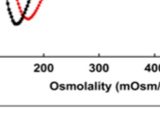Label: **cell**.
I'll return each mask as SVG.
<instances>
[{"instance_id":"cell-2","label":"cell","mask_w":160,"mask_h":136,"mask_svg":"<svg viewBox=\"0 0 160 136\" xmlns=\"http://www.w3.org/2000/svg\"><path fill=\"white\" fill-rule=\"evenodd\" d=\"M58 85H59V84H58L57 81H52V82L50 83V89L53 90V91H56V90L58 89Z\"/></svg>"},{"instance_id":"cell-19","label":"cell","mask_w":160,"mask_h":136,"mask_svg":"<svg viewBox=\"0 0 160 136\" xmlns=\"http://www.w3.org/2000/svg\"><path fill=\"white\" fill-rule=\"evenodd\" d=\"M84 89H86V90L88 89V83H87V82L84 83Z\"/></svg>"},{"instance_id":"cell-12","label":"cell","mask_w":160,"mask_h":136,"mask_svg":"<svg viewBox=\"0 0 160 136\" xmlns=\"http://www.w3.org/2000/svg\"><path fill=\"white\" fill-rule=\"evenodd\" d=\"M93 89H94V85H93V84H89V85H88V90L92 91Z\"/></svg>"},{"instance_id":"cell-18","label":"cell","mask_w":160,"mask_h":136,"mask_svg":"<svg viewBox=\"0 0 160 136\" xmlns=\"http://www.w3.org/2000/svg\"><path fill=\"white\" fill-rule=\"evenodd\" d=\"M152 90H153V89H154V90H157V85H156V84H152Z\"/></svg>"},{"instance_id":"cell-4","label":"cell","mask_w":160,"mask_h":136,"mask_svg":"<svg viewBox=\"0 0 160 136\" xmlns=\"http://www.w3.org/2000/svg\"><path fill=\"white\" fill-rule=\"evenodd\" d=\"M95 71H97V72H101V71H103V65L102 64H97V65H95Z\"/></svg>"},{"instance_id":"cell-9","label":"cell","mask_w":160,"mask_h":136,"mask_svg":"<svg viewBox=\"0 0 160 136\" xmlns=\"http://www.w3.org/2000/svg\"><path fill=\"white\" fill-rule=\"evenodd\" d=\"M122 90H125V84H120L119 85V91H122Z\"/></svg>"},{"instance_id":"cell-16","label":"cell","mask_w":160,"mask_h":136,"mask_svg":"<svg viewBox=\"0 0 160 136\" xmlns=\"http://www.w3.org/2000/svg\"><path fill=\"white\" fill-rule=\"evenodd\" d=\"M119 85H120V82H117V84H116V91L117 92H120L119 91Z\"/></svg>"},{"instance_id":"cell-15","label":"cell","mask_w":160,"mask_h":136,"mask_svg":"<svg viewBox=\"0 0 160 136\" xmlns=\"http://www.w3.org/2000/svg\"><path fill=\"white\" fill-rule=\"evenodd\" d=\"M146 89H147V90H152V84H147V85H146Z\"/></svg>"},{"instance_id":"cell-6","label":"cell","mask_w":160,"mask_h":136,"mask_svg":"<svg viewBox=\"0 0 160 136\" xmlns=\"http://www.w3.org/2000/svg\"><path fill=\"white\" fill-rule=\"evenodd\" d=\"M47 71H48V72H53V71H54V64L49 63V64L47 65Z\"/></svg>"},{"instance_id":"cell-20","label":"cell","mask_w":160,"mask_h":136,"mask_svg":"<svg viewBox=\"0 0 160 136\" xmlns=\"http://www.w3.org/2000/svg\"><path fill=\"white\" fill-rule=\"evenodd\" d=\"M72 89H73V90L76 89V85H75V84H73V85H72Z\"/></svg>"},{"instance_id":"cell-13","label":"cell","mask_w":160,"mask_h":136,"mask_svg":"<svg viewBox=\"0 0 160 136\" xmlns=\"http://www.w3.org/2000/svg\"><path fill=\"white\" fill-rule=\"evenodd\" d=\"M139 88H140V90L145 91V90H146V84H140V85H139Z\"/></svg>"},{"instance_id":"cell-1","label":"cell","mask_w":160,"mask_h":136,"mask_svg":"<svg viewBox=\"0 0 160 136\" xmlns=\"http://www.w3.org/2000/svg\"><path fill=\"white\" fill-rule=\"evenodd\" d=\"M130 88L134 91H137L139 89V83L138 81H133L131 84H130Z\"/></svg>"},{"instance_id":"cell-7","label":"cell","mask_w":160,"mask_h":136,"mask_svg":"<svg viewBox=\"0 0 160 136\" xmlns=\"http://www.w3.org/2000/svg\"><path fill=\"white\" fill-rule=\"evenodd\" d=\"M108 70H109V65L108 64H104L103 65V71L104 72H108Z\"/></svg>"},{"instance_id":"cell-10","label":"cell","mask_w":160,"mask_h":136,"mask_svg":"<svg viewBox=\"0 0 160 136\" xmlns=\"http://www.w3.org/2000/svg\"><path fill=\"white\" fill-rule=\"evenodd\" d=\"M76 89H78V90H83L84 89V85L83 84H78L76 86Z\"/></svg>"},{"instance_id":"cell-3","label":"cell","mask_w":160,"mask_h":136,"mask_svg":"<svg viewBox=\"0 0 160 136\" xmlns=\"http://www.w3.org/2000/svg\"><path fill=\"white\" fill-rule=\"evenodd\" d=\"M40 71H42V72H46L47 71V65L46 64H41L40 65Z\"/></svg>"},{"instance_id":"cell-14","label":"cell","mask_w":160,"mask_h":136,"mask_svg":"<svg viewBox=\"0 0 160 136\" xmlns=\"http://www.w3.org/2000/svg\"><path fill=\"white\" fill-rule=\"evenodd\" d=\"M145 71H151V64H147L145 67Z\"/></svg>"},{"instance_id":"cell-21","label":"cell","mask_w":160,"mask_h":136,"mask_svg":"<svg viewBox=\"0 0 160 136\" xmlns=\"http://www.w3.org/2000/svg\"><path fill=\"white\" fill-rule=\"evenodd\" d=\"M157 66H158V67H157V68H158V71L160 72V64H158Z\"/></svg>"},{"instance_id":"cell-11","label":"cell","mask_w":160,"mask_h":136,"mask_svg":"<svg viewBox=\"0 0 160 136\" xmlns=\"http://www.w3.org/2000/svg\"><path fill=\"white\" fill-rule=\"evenodd\" d=\"M58 89H60L61 91H64V90H65L66 88H65V85L61 83V84H59V85H58Z\"/></svg>"},{"instance_id":"cell-8","label":"cell","mask_w":160,"mask_h":136,"mask_svg":"<svg viewBox=\"0 0 160 136\" xmlns=\"http://www.w3.org/2000/svg\"><path fill=\"white\" fill-rule=\"evenodd\" d=\"M90 67H91V68H90V71H91V72H94V71H95V65H94V64L92 63V64L90 65Z\"/></svg>"},{"instance_id":"cell-5","label":"cell","mask_w":160,"mask_h":136,"mask_svg":"<svg viewBox=\"0 0 160 136\" xmlns=\"http://www.w3.org/2000/svg\"><path fill=\"white\" fill-rule=\"evenodd\" d=\"M157 67H158L157 64H152V65H151V71H152V72L158 71V68H157Z\"/></svg>"},{"instance_id":"cell-17","label":"cell","mask_w":160,"mask_h":136,"mask_svg":"<svg viewBox=\"0 0 160 136\" xmlns=\"http://www.w3.org/2000/svg\"><path fill=\"white\" fill-rule=\"evenodd\" d=\"M130 85L129 84H125V90H130Z\"/></svg>"}]
</instances>
